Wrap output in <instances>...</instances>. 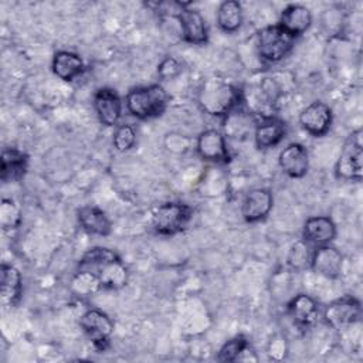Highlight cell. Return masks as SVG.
<instances>
[{
    "mask_svg": "<svg viewBox=\"0 0 363 363\" xmlns=\"http://www.w3.org/2000/svg\"><path fill=\"white\" fill-rule=\"evenodd\" d=\"M197 104L211 116H225L242 104V89L224 78H207L197 92Z\"/></svg>",
    "mask_w": 363,
    "mask_h": 363,
    "instance_id": "cell-1",
    "label": "cell"
},
{
    "mask_svg": "<svg viewBox=\"0 0 363 363\" xmlns=\"http://www.w3.org/2000/svg\"><path fill=\"white\" fill-rule=\"evenodd\" d=\"M167 92L160 84L132 88L125 96V105L130 115L138 119L160 116L167 106Z\"/></svg>",
    "mask_w": 363,
    "mask_h": 363,
    "instance_id": "cell-2",
    "label": "cell"
},
{
    "mask_svg": "<svg viewBox=\"0 0 363 363\" xmlns=\"http://www.w3.org/2000/svg\"><path fill=\"white\" fill-rule=\"evenodd\" d=\"M295 38L278 23L262 27L257 34L258 55L269 64L279 62L292 50Z\"/></svg>",
    "mask_w": 363,
    "mask_h": 363,
    "instance_id": "cell-3",
    "label": "cell"
},
{
    "mask_svg": "<svg viewBox=\"0 0 363 363\" xmlns=\"http://www.w3.org/2000/svg\"><path fill=\"white\" fill-rule=\"evenodd\" d=\"M335 173L339 179L362 182L363 179V143L362 129L353 130L345 140L337 162L335 164Z\"/></svg>",
    "mask_w": 363,
    "mask_h": 363,
    "instance_id": "cell-4",
    "label": "cell"
},
{
    "mask_svg": "<svg viewBox=\"0 0 363 363\" xmlns=\"http://www.w3.org/2000/svg\"><path fill=\"white\" fill-rule=\"evenodd\" d=\"M193 217V208L184 203L160 204L152 216V227L160 235H176L186 230Z\"/></svg>",
    "mask_w": 363,
    "mask_h": 363,
    "instance_id": "cell-5",
    "label": "cell"
},
{
    "mask_svg": "<svg viewBox=\"0 0 363 363\" xmlns=\"http://www.w3.org/2000/svg\"><path fill=\"white\" fill-rule=\"evenodd\" d=\"M362 318V303L354 296L332 301L323 311V319L332 329H347Z\"/></svg>",
    "mask_w": 363,
    "mask_h": 363,
    "instance_id": "cell-6",
    "label": "cell"
},
{
    "mask_svg": "<svg viewBox=\"0 0 363 363\" xmlns=\"http://www.w3.org/2000/svg\"><path fill=\"white\" fill-rule=\"evenodd\" d=\"M79 326L95 347L104 350L113 333V320L101 309H86L79 318Z\"/></svg>",
    "mask_w": 363,
    "mask_h": 363,
    "instance_id": "cell-7",
    "label": "cell"
},
{
    "mask_svg": "<svg viewBox=\"0 0 363 363\" xmlns=\"http://www.w3.org/2000/svg\"><path fill=\"white\" fill-rule=\"evenodd\" d=\"M332 109L323 101L311 102L299 113V123L302 129L313 138L325 136L332 126Z\"/></svg>",
    "mask_w": 363,
    "mask_h": 363,
    "instance_id": "cell-8",
    "label": "cell"
},
{
    "mask_svg": "<svg viewBox=\"0 0 363 363\" xmlns=\"http://www.w3.org/2000/svg\"><path fill=\"white\" fill-rule=\"evenodd\" d=\"M196 152L206 162L228 163L231 160L225 136L217 129H206L197 136Z\"/></svg>",
    "mask_w": 363,
    "mask_h": 363,
    "instance_id": "cell-9",
    "label": "cell"
},
{
    "mask_svg": "<svg viewBox=\"0 0 363 363\" xmlns=\"http://www.w3.org/2000/svg\"><path fill=\"white\" fill-rule=\"evenodd\" d=\"M176 20L180 24L182 38L187 44L203 45L208 41V28L206 18L197 9L186 6L177 16Z\"/></svg>",
    "mask_w": 363,
    "mask_h": 363,
    "instance_id": "cell-10",
    "label": "cell"
},
{
    "mask_svg": "<svg viewBox=\"0 0 363 363\" xmlns=\"http://www.w3.org/2000/svg\"><path fill=\"white\" fill-rule=\"evenodd\" d=\"M94 109L105 126H116L122 116V99L112 88H99L94 94Z\"/></svg>",
    "mask_w": 363,
    "mask_h": 363,
    "instance_id": "cell-11",
    "label": "cell"
},
{
    "mask_svg": "<svg viewBox=\"0 0 363 363\" xmlns=\"http://www.w3.org/2000/svg\"><path fill=\"white\" fill-rule=\"evenodd\" d=\"M274 206V197L269 189L257 187L250 190L241 203V216L247 223L264 220Z\"/></svg>",
    "mask_w": 363,
    "mask_h": 363,
    "instance_id": "cell-12",
    "label": "cell"
},
{
    "mask_svg": "<svg viewBox=\"0 0 363 363\" xmlns=\"http://www.w3.org/2000/svg\"><path fill=\"white\" fill-rule=\"evenodd\" d=\"M309 267L319 275L336 279L342 274L343 267V257L340 251L330 244L326 245H318L311 255V264Z\"/></svg>",
    "mask_w": 363,
    "mask_h": 363,
    "instance_id": "cell-13",
    "label": "cell"
},
{
    "mask_svg": "<svg viewBox=\"0 0 363 363\" xmlns=\"http://www.w3.org/2000/svg\"><path fill=\"white\" fill-rule=\"evenodd\" d=\"M282 172L292 179H302L309 169V155L302 143L292 142L284 147L278 156Z\"/></svg>",
    "mask_w": 363,
    "mask_h": 363,
    "instance_id": "cell-14",
    "label": "cell"
},
{
    "mask_svg": "<svg viewBox=\"0 0 363 363\" xmlns=\"http://www.w3.org/2000/svg\"><path fill=\"white\" fill-rule=\"evenodd\" d=\"M286 135L285 122L275 116H265L257 121L254 128V140L258 149L277 146Z\"/></svg>",
    "mask_w": 363,
    "mask_h": 363,
    "instance_id": "cell-15",
    "label": "cell"
},
{
    "mask_svg": "<svg viewBox=\"0 0 363 363\" xmlns=\"http://www.w3.org/2000/svg\"><path fill=\"white\" fill-rule=\"evenodd\" d=\"M302 235L309 244L326 245L336 237V224L328 216H313L305 221Z\"/></svg>",
    "mask_w": 363,
    "mask_h": 363,
    "instance_id": "cell-16",
    "label": "cell"
},
{
    "mask_svg": "<svg viewBox=\"0 0 363 363\" xmlns=\"http://www.w3.org/2000/svg\"><path fill=\"white\" fill-rule=\"evenodd\" d=\"M286 311L298 328L306 329L315 323L319 313V306L311 295L298 294L288 302Z\"/></svg>",
    "mask_w": 363,
    "mask_h": 363,
    "instance_id": "cell-17",
    "label": "cell"
},
{
    "mask_svg": "<svg viewBox=\"0 0 363 363\" xmlns=\"http://www.w3.org/2000/svg\"><path fill=\"white\" fill-rule=\"evenodd\" d=\"M294 38L306 33L312 24V13L303 4H288L279 17L278 23Z\"/></svg>",
    "mask_w": 363,
    "mask_h": 363,
    "instance_id": "cell-18",
    "label": "cell"
},
{
    "mask_svg": "<svg viewBox=\"0 0 363 363\" xmlns=\"http://www.w3.org/2000/svg\"><path fill=\"white\" fill-rule=\"evenodd\" d=\"M0 288H1V303L6 308L16 306L23 294V278L21 272L9 264H3L0 268Z\"/></svg>",
    "mask_w": 363,
    "mask_h": 363,
    "instance_id": "cell-19",
    "label": "cell"
},
{
    "mask_svg": "<svg viewBox=\"0 0 363 363\" xmlns=\"http://www.w3.org/2000/svg\"><path fill=\"white\" fill-rule=\"evenodd\" d=\"M51 69L54 75H57L60 79L65 82H71L85 71V64L77 52H72L68 50H60L52 57Z\"/></svg>",
    "mask_w": 363,
    "mask_h": 363,
    "instance_id": "cell-20",
    "label": "cell"
},
{
    "mask_svg": "<svg viewBox=\"0 0 363 363\" xmlns=\"http://www.w3.org/2000/svg\"><path fill=\"white\" fill-rule=\"evenodd\" d=\"M28 166V156L17 147H4L1 152L0 177L4 183L18 182L24 177Z\"/></svg>",
    "mask_w": 363,
    "mask_h": 363,
    "instance_id": "cell-21",
    "label": "cell"
},
{
    "mask_svg": "<svg viewBox=\"0 0 363 363\" xmlns=\"http://www.w3.org/2000/svg\"><path fill=\"white\" fill-rule=\"evenodd\" d=\"M78 223L84 231L94 235L106 237L111 234L112 224L104 210L95 206H84L77 213Z\"/></svg>",
    "mask_w": 363,
    "mask_h": 363,
    "instance_id": "cell-22",
    "label": "cell"
},
{
    "mask_svg": "<svg viewBox=\"0 0 363 363\" xmlns=\"http://www.w3.org/2000/svg\"><path fill=\"white\" fill-rule=\"evenodd\" d=\"M99 281L101 288L104 289H121L128 284V268L123 265L121 258L112 259L105 264L95 275Z\"/></svg>",
    "mask_w": 363,
    "mask_h": 363,
    "instance_id": "cell-23",
    "label": "cell"
},
{
    "mask_svg": "<svg viewBox=\"0 0 363 363\" xmlns=\"http://www.w3.org/2000/svg\"><path fill=\"white\" fill-rule=\"evenodd\" d=\"M244 20L242 6L235 0H225L217 9V26L224 33H235Z\"/></svg>",
    "mask_w": 363,
    "mask_h": 363,
    "instance_id": "cell-24",
    "label": "cell"
},
{
    "mask_svg": "<svg viewBox=\"0 0 363 363\" xmlns=\"http://www.w3.org/2000/svg\"><path fill=\"white\" fill-rule=\"evenodd\" d=\"M119 258V255L106 247H94L88 250L78 262V269L81 272H89L92 275H96V272L109 261Z\"/></svg>",
    "mask_w": 363,
    "mask_h": 363,
    "instance_id": "cell-25",
    "label": "cell"
},
{
    "mask_svg": "<svg viewBox=\"0 0 363 363\" xmlns=\"http://www.w3.org/2000/svg\"><path fill=\"white\" fill-rule=\"evenodd\" d=\"M224 118H225V132L233 138L244 136L247 132H250L251 126L252 125L255 126L257 123V121H254L252 118V113L242 111L240 106L231 111Z\"/></svg>",
    "mask_w": 363,
    "mask_h": 363,
    "instance_id": "cell-26",
    "label": "cell"
},
{
    "mask_svg": "<svg viewBox=\"0 0 363 363\" xmlns=\"http://www.w3.org/2000/svg\"><path fill=\"white\" fill-rule=\"evenodd\" d=\"M311 255H312V251L309 248V242H306L303 238L298 240L289 248V252L286 257L288 267L292 268L294 271H302L309 267Z\"/></svg>",
    "mask_w": 363,
    "mask_h": 363,
    "instance_id": "cell-27",
    "label": "cell"
},
{
    "mask_svg": "<svg viewBox=\"0 0 363 363\" xmlns=\"http://www.w3.org/2000/svg\"><path fill=\"white\" fill-rule=\"evenodd\" d=\"M250 345L245 336L238 335L230 340H227L218 350L217 353V360L218 362H235L241 357V354H244L248 350Z\"/></svg>",
    "mask_w": 363,
    "mask_h": 363,
    "instance_id": "cell-28",
    "label": "cell"
},
{
    "mask_svg": "<svg viewBox=\"0 0 363 363\" xmlns=\"http://www.w3.org/2000/svg\"><path fill=\"white\" fill-rule=\"evenodd\" d=\"M21 223L20 206L13 199H1L0 201V224L4 231L14 230Z\"/></svg>",
    "mask_w": 363,
    "mask_h": 363,
    "instance_id": "cell-29",
    "label": "cell"
},
{
    "mask_svg": "<svg viewBox=\"0 0 363 363\" xmlns=\"http://www.w3.org/2000/svg\"><path fill=\"white\" fill-rule=\"evenodd\" d=\"M136 142V129L130 123L119 125L113 133L112 143L118 152H126L133 147Z\"/></svg>",
    "mask_w": 363,
    "mask_h": 363,
    "instance_id": "cell-30",
    "label": "cell"
},
{
    "mask_svg": "<svg viewBox=\"0 0 363 363\" xmlns=\"http://www.w3.org/2000/svg\"><path fill=\"white\" fill-rule=\"evenodd\" d=\"M180 72V64L173 57H166L159 65H157V74L162 78H172Z\"/></svg>",
    "mask_w": 363,
    "mask_h": 363,
    "instance_id": "cell-31",
    "label": "cell"
},
{
    "mask_svg": "<svg viewBox=\"0 0 363 363\" xmlns=\"http://www.w3.org/2000/svg\"><path fill=\"white\" fill-rule=\"evenodd\" d=\"M268 352H269V356L275 360H279L282 357H285L286 354V343H285V339L282 336H278L275 337L274 340H271L269 343V347H268Z\"/></svg>",
    "mask_w": 363,
    "mask_h": 363,
    "instance_id": "cell-32",
    "label": "cell"
}]
</instances>
